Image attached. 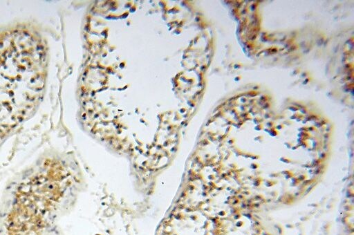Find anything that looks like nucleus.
<instances>
[{
    "label": "nucleus",
    "instance_id": "f257e3e1",
    "mask_svg": "<svg viewBox=\"0 0 354 235\" xmlns=\"http://www.w3.org/2000/svg\"><path fill=\"white\" fill-rule=\"evenodd\" d=\"M47 56L27 30L0 33V142L30 116L42 97Z\"/></svg>",
    "mask_w": 354,
    "mask_h": 235
}]
</instances>
